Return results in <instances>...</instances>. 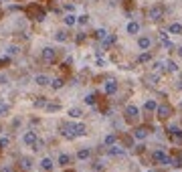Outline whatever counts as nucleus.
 <instances>
[{"mask_svg":"<svg viewBox=\"0 0 182 172\" xmlns=\"http://www.w3.org/2000/svg\"><path fill=\"white\" fill-rule=\"evenodd\" d=\"M152 158H154V162L162 164V166H170V156H168L164 150H154Z\"/></svg>","mask_w":182,"mask_h":172,"instance_id":"nucleus-1","label":"nucleus"},{"mask_svg":"<svg viewBox=\"0 0 182 172\" xmlns=\"http://www.w3.org/2000/svg\"><path fill=\"white\" fill-rule=\"evenodd\" d=\"M148 18L152 20V22H158L160 18H164V6H152V8L148 10Z\"/></svg>","mask_w":182,"mask_h":172,"instance_id":"nucleus-2","label":"nucleus"},{"mask_svg":"<svg viewBox=\"0 0 182 172\" xmlns=\"http://www.w3.org/2000/svg\"><path fill=\"white\" fill-rule=\"evenodd\" d=\"M156 113H158L160 119H166V118L172 115V108H170L168 103H164V105H158V108H156Z\"/></svg>","mask_w":182,"mask_h":172,"instance_id":"nucleus-3","label":"nucleus"},{"mask_svg":"<svg viewBox=\"0 0 182 172\" xmlns=\"http://www.w3.org/2000/svg\"><path fill=\"white\" fill-rule=\"evenodd\" d=\"M41 55H43V59H45V61H49V63H51V61H55V57H57V51H55L53 47H45Z\"/></svg>","mask_w":182,"mask_h":172,"instance_id":"nucleus-4","label":"nucleus"},{"mask_svg":"<svg viewBox=\"0 0 182 172\" xmlns=\"http://www.w3.org/2000/svg\"><path fill=\"white\" fill-rule=\"evenodd\" d=\"M22 142L26 144V146H34V144L38 142V138H37V134H34V132H24Z\"/></svg>","mask_w":182,"mask_h":172,"instance_id":"nucleus-5","label":"nucleus"},{"mask_svg":"<svg viewBox=\"0 0 182 172\" xmlns=\"http://www.w3.org/2000/svg\"><path fill=\"white\" fill-rule=\"evenodd\" d=\"M138 47L142 51H148L150 47H152V39H150V37H140L138 39Z\"/></svg>","mask_w":182,"mask_h":172,"instance_id":"nucleus-6","label":"nucleus"},{"mask_svg":"<svg viewBox=\"0 0 182 172\" xmlns=\"http://www.w3.org/2000/svg\"><path fill=\"white\" fill-rule=\"evenodd\" d=\"M87 134V128H85V123H73V136H85Z\"/></svg>","mask_w":182,"mask_h":172,"instance_id":"nucleus-7","label":"nucleus"},{"mask_svg":"<svg viewBox=\"0 0 182 172\" xmlns=\"http://www.w3.org/2000/svg\"><path fill=\"white\" fill-rule=\"evenodd\" d=\"M109 156H113V158H124L125 156V150H121V148H117L113 144V146H109Z\"/></svg>","mask_w":182,"mask_h":172,"instance_id":"nucleus-8","label":"nucleus"},{"mask_svg":"<svg viewBox=\"0 0 182 172\" xmlns=\"http://www.w3.org/2000/svg\"><path fill=\"white\" fill-rule=\"evenodd\" d=\"M103 91H105L107 95H113L115 91H117V83H115V81H107V83L103 85Z\"/></svg>","mask_w":182,"mask_h":172,"instance_id":"nucleus-9","label":"nucleus"},{"mask_svg":"<svg viewBox=\"0 0 182 172\" xmlns=\"http://www.w3.org/2000/svg\"><path fill=\"white\" fill-rule=\"evenodd\" d=\"M63 136H65V138H71V140H73V138H75V136H73V123H63Z\"/></svg>","mask_w":182,"mask_h":172,"instance_id":"nucleus-10","label":"nucleus"},{"mask_svg":"<svg viewBox=\"0 0 182 172\" xmlns=\"http://www.w3.org/2000/svg\"><path fill=\"white\" fill-rule=\"evenodd\" d=\"M34 83H37V85H41V87H45V85H49V83H51V79H49L47 75H37V77H34Z\"/></svg>","mask_w":182,"mask_h":172,"instance_id":"nucleus-11","label":"nucleus"},{"mask_svg":"<svg viewBox=\"0 0 182 172\" xmlns=\"http://www.w3.org/2000/svg\"><path fill=\"white\" fill-rule=\"evenodd\" d=\"M138 113H140V109L136 108V105H128V108H125V115H128V118H138Z\"/></svg>","mask_w":182,"mask_h":172,"instance_id":"nucleus-12","label":"nucleus"},{"mask_svg":"<svg viewBox=\"0 0 182 172\" xmlns=\"http://www.w3.org/2000/svg\"><path fill=\"white\" fill-rule=\"evenodd\" d=\"M134 136H136V140H146V138H148V130L146 128H138L134 132Z\"/></svg>","mask_w":182,"mask_h":172,"instance_id":"nucleus-13","label":"nucleus"},{"mask_svg":"<svg viewBox=\"0 0 182 172\" xmlns=\"http://www.w3.org/2000/svg\"><path fill=\"white\" fill-rule=\"evenodd\" d=\"M53 160H51V158H43V160H41V168H43V170H53Z\"/></svg>","mask_w":182,"mask_h":172,"instance_id":"nucleus-14","label":"nucleus"},{"mask_svg":"<svg viewBox=\"0 0 182 172\" xmlns=\"http://www.w3.org/2000/svg\"><path fill=\"white\" fill-rule=\"evenodd\" d=\"M89 156H91V150H89V148H81V150L77 152V158H79V160H87Z\"/></svg>","mask_w":182,"mask_h":172,"instance_id":"nucleus-15","label":"nucleus"},{"mask_svg":"<svg viewBox=\"0 0 182 172\" xmlns=\"http://www.w3.org/2000/svg\"><path fill=\"white\" fill-rule=\"evenodd\" d=\"M125 29H128L129 34H138V33H140V25H138V22H128V26H125Z\"/></svg>","mask_w":182,"mask_h":172,"instance_id":"nucleus-16","label":"nucleus"},{"mask_svg":"<svg viewBox=\"0 0 182 172\" xmlns=\"http://www.w3.org/2000/svg\"><path fill=\"white\" fill-rule=\"evenodd\" d=\"M55 39H57L59 43H67V39H69V34L65 33V30H57V33H55Z\"/></svg>","mask_w":182,"mask_h":172,"instance_id":"nucleus-17","label":"nucleus"},{"mask_svg":"<svg viewBox=\"0 0 182 172\" xmlns=\"http://www.w3.org/2000/svg\"><path fill=\"white\" fill-rule=\"evenodd\" d=\"M59 164H61V166H69V164H71V156H69V154H61V156H59Z\"/></svg>","mask_w":182,"mask_h":172,"instance_id":"nucleus-18","label":"nucleus"},{"mask_svg":"<svg viewBox=\"0 0 182 172\" xmlns=\"http://www.w3.org/2000/svg\"><path fill=\"white\" fill-rule=\"evenodd\" d=\"M156 108H158V103L152 101V99H148V101L144 103V109H146V111H156Z\"/></svg>","mask_w":182,"mask_h":172,"instance_id":"nucleus-19","label":"nucleus"},{"mask_svg":"<svg viewBox=\"0 0 182 172\" xmlns=\"http://www.w3.org/2000/svg\"><path fill=\"white\" fill-rule=\"evenodd\" d=\"M69 115H71V118L73 119H77V118H81V115H83V111H81V109H79V108H71V109H69Z\"/></svg>","mask_w":182,"mask_h":172,"instance_id":"nucleus-20","label":"nucleus"},{"mask_svg":"<svg viewBox=\"0 0 182 172\" xmlns=\"http://www.w3.org/2000/svg\"><path fill=\"white\" fill-rule=\"evenodd\" d=\"M49 85H51V87H53V89H61L63 85H65V81L57 77V79H51V83H49Z\"/></svg>","mask_w":182,"mask_h":172,"instance_id":"nucleus-21","label":"nucleus"},{"mask_svg":"<svg viewBox=\"0 0 182 172\" xmlns=\"http://www.w3.org/2000/svg\"><path fill=\"white\" fill-rule=\"evenodd\" d=\"M170 166H172V168H180V166H182V158H180V156L170 158Z\"/></svg>","mask_w":182,"mask_h":172,"instance_id":"nucleus-22","label":"nucleus"},{"mask_svg":"<svg viewBox=\"0 0 182 172\" xmlns=\"http://www.w3.org/2000/svg\"><path fill=\"white\" fill-rule=\"evenodd\" d=\"M170 33H172V34H180V33H182V25H180V22L170 25Z\"/></svg>","mask_w":182,"mask_h":172,"instance_id":"nucleus-23","label":"nucleus"},{"mask_svg":"<svg viewBox=\"0 0 182 172\" xmlns=\"http://www.w3.org/2000/svg\"><path fill=\"white\" fill-rule=\"evenodd\" d=\"M105 37H107V30H105V29H97V30H95V39H97V41H103Z\"/></svg>","mask_w":182,"mask_h":172,"instance_id":"nucleus-24","label":"nucleus"},{"mask_svg":"<svg viewBox=\"0 0 182 172\" xmlns=\"http://www.w3.org/2000/svg\"><path fill=\"white\" fill-rule=\"evenodd\" d=\"M63 20H65V25H67V26H73V25L77 22V16H73V14H67V16H65Z\"/></svg>","mask_w":182,"mask_h":172,"instance_id":"nucleus-25","label":"nucleus"},{"mask_svg":"<svg viewBox=\"0 0 182 172\" xmlns=\"http://www.w3.org/2000/svg\"><path fill=\"white\" fill-rule=\"evenodd\" d=\"M113 43H115V34H107L105 39H103V47H109Z\"/></svg>","mask_w":182,"mask_h":172,"instance_id":"nucleus-26","label":"nucleus"},{"mask_svg":"<svg viewBox=\"0 0 182 172\" xmlns=\"http://www.w3.org/2000/svg\"><path fill=\"white\" fill-rule=\"evenodd\" d=\"M170 132H172V136H174V138H178V140H182V130H180V128H176V126H172V128H170Z\"/></svg>","mask_w":182,"mask_h":172,"instance_id":"nucleus-27","label":"nucleus"},{"mask_svg":"<svg viewBox=\"0 0 182 172\" xmlns=\"http://www.w3.org/2000/svg\"><path fill=\"white\" fill-rule=\"evenodd\" d=\"M150 59H152V55H150V53H142L138 57V63H148Z\"/></svg>","mask_w":182,"mask_h":172,"instance_id":"nucleus-28","label":"nucleus"},{"mask_svg":"<svg viewBox=\"0 0 182 172\" xmlns=\"http://www.w3.org/2000/svg\"><path fill=\"white\" fill-rule=\"evenodd\" d=\"M45 108H47V111H59V109H61V105H59V103H47Z\"/></svg>","mask_w":182,"mask_h":172,"instance_id":"nucleus-29","label":"nucleus"},{"mask_svg":"<svg viewBox=\"0 0 182 172\" xmlns=\"http://www.w3.org/2000/svg\"><path fill=\"white\" fill-rule=\"evenodd\" d=\"M152 71H156V73L164 71V63H162V61H156V63H154V67H152Z\"/></svg>","mask_w":182,"mask_h":172,"instance_id":"nucleus-30","label":"nucleus"},{"mask_svg":"<svg viewBox=\"0 0 182 172\" xmlns=\"http://www.w3.org/2000/svg\"><path fill=\"white\" fill-rule=\"evenodd\" d=\"M95 101H97V97H95L93 93H89V95L85 97V103H87V105H95Z\"/></svg>","mask_w":182,"mask_h":172,"instance_id":"nucleus-31","label":"nucleus"},{"mask_svg":"<svg viewBox=\"0 0 182 172\" xmlns=\"http://www.w3.org/2000/svg\"><path fill=\"white\" fill-rule=\"evenodd\" d=\"M115 144V134H109V136H105V146H113Z\"/></svg>","mask_w":182,"mask_h":172,"instance_id":"nucleus-32","label":"nucleus"},{"mask_svg":"<svg viewBox=\"0 0 182 172\" xmlns=\"http://www.w3.org/2000/svg\"><path fill=\"white\" fill-rule=\"evenodd\" d=\"M20 166H22L24 170H26V168H30V166H33V162H30V158H22V160H20Z\"/></svg>","mask_w":182,"mask_h":172,"instance_id":"nucleus-33","label":"nucleus"},{"mask_svg":"<svg viewBox=\"0 0 182 172\" xmlns=\"http://www.w3.org/2000/svg\"><path fill=\"white\" fill-rule=\"evenodd\" d=\"M166 67H168V71H172V73H174V71H178V65L174 63V61H166Z\"/></svg>","mask_w":182,"mask_h":172,"instance_id":"nucleus-34","label":"nucleus"},{"mask_svg":"<svg viewBox=\"0 0 182 172\" xmlns=\"http://www.w3.org/2000/svg\"><path fill=\"white\" fill-rule=\"evenodd\" d=\"M45 105H47V99L45 97H38L37 101H34V108H45Z\"/></svg>","mask_w":182,"mask_h":172,"instance_id":"nucleus-35","label":"nucleus"},{"mask_svg":"<svg viewBox=\"0 0 182 172\" xmlns=\"http://www.w3.org/2000/svg\"><path fill=\"white\" fill-rule=\"evenodd\" d=\"M77 22H79V25H87V22H89V16H87V14L77 16Z\"/></svg>","mask_w":182,"mask_h":172,"instance_id":"nucleus-36","label":"nucleus"},{"mask_svg":"<svg viewBox=\"0 0 182 172\" xmlns=\"http://www.w3.org/2000/svg\"><path fill=\"white\" fill-rule=\"evenodd\" d=\"M6 111H8V103H4L2 99H0V115H2V113H6Z\"/></svg>","mask_w":182,"mask_h":172,"instance_id":"nucleus-37","label":"nucleus"},{"mask_svg":"<svg viewBox=\"0 0 182 172\" xmlns=\"http://www.w3.org/2000/svg\"><path fill=\"white\" fill-rule=\"evenodd\" d=\"M8 146V138H0V148H6Z\"/></svg>","mask_w":182,"mask_h":172,"instance_id":"nucleus-38","label":"nucleus"},{"mask_svg":"<svg viewBox=\"0 0 182 172\" xmlns=\"http://www.w3.org/2000/svg\"><path fill=\"white\" fill-rule=\"evenodd\" d=\"M18 53V47H8V55H16Z\"/></svg>","mask_w":182,"mask_h":172,"instance_id":"nucleus-39","label":"nucleus"},{"mask_svg":"<svg viewBox=\"0 0 182 172\" xmlns=\"http://www.w3.org/2000/svg\"><path fill=\"white\" fill-rule=\"evenodd\" d=\"M178 55H180V57H182V47H180V49H178Z\"/></svg>","mask_w":182,"mask_h":172,"instance_id":"nucleus-40","label":"nucleus"},{"mask_svg":"<svg viewBox=\"0 0 182 172\" xmlns=\"http://www.w3.org/2000/svg\"><path fill=\"white\" fill-rule=\"evenodd\" d=\"M2 2H6V0H2Z\"/></svg>","mask_w":182,"mask_h":172,"instance_id":"nucleus-41","label":"nucleus"},{"mask_svg":"<svg viewBox=\"0 0 182 172\" xmlns=\"http://www.w3.org/2000/svg\"><path fill=\"white\" fill-rule=\"evenodd\" d=\"M180 105H182V101H180Z\"/></svg>","mask_w":182,"mask_h":172,"instance_id":"nucleus-42","label":"nucleus"}]
</instances>
